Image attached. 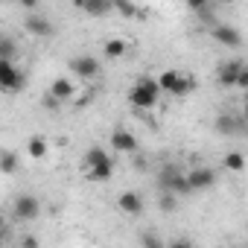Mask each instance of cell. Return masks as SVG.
<instances>
[{"label":"cell","instance_id":"cell-1","mask_svg":"<svg viewBox=\"0 0 248 248\" xmlns=\"http://www.w3.org/2000/svg\"><path fill=\"white\" fill-rule=\"evenodd\" d=\"M158 96H161V88H158V82H155L152 76H140V79L135 82V88L129 91L132 108H140V111L155 108V105H158Z\"/></svg>","mask_w":248,"mask_h":248},{"label":"cell","instance_id":"cell-2","mask_svg":"<svg viewBox=\"0 0 248 248\" xmlns=\"http://www.w3.org/2000/svg\"><path fill=\"white\" fill-rule=\"evenodd\" d=\"M155 181H158V187H161V190H172L178 199H184V196H190V193H193V190H190V184H187V175L181 172V167H178V164H164V167L158 170Z\"/></svg>","mask_w":248,"mask_h":248},{"label":"cell","instance_id":"cell-3","mask_svg":"<svg viewBox=\"0 0 248 248\" xmlns=\"http://www.w3.org/2000/svg\"><path fill=\"white\" fill-rule=\"evenodd\" d=\"M24 85H27V76L9 59H0V91L18 93V91H24Z\"/></svg>","mask_w":248,"mask_h":248},{"label":"cell","instance_id":"cell-4","mask_svg":"<svg viewBox=\"0 0 248 248\" xmlns=\"http://www.w3.org/2000/svg\"><path fill=\"white\" fill-rule=\"evenodd\" d=\"M12 213H15L18 222H32V219H38V213H41V202H38V196H32V193H21V196H15V202H12Z\"/></svg>","mask_w":248,"mask_h":248},{"label":"cell","instance_id":"cell-5","mask_svg":"<svg viewBox=\"0 0 248 248\" xmlns=\"http://www.w3.org/2000/svg\"><path fill=\"white\" fill-rule=\"evenodd\" d=\"M70 70H73V76L79 82H91V79L99 76V62L93 56H73L70 59Z\"/></svg>","mask_w":248,"mask_h":248},{"label":"cell","instance_id":"cell-6","mask_svg":"<svg viewBox=\"0 0 248 248\" xmlns=\"http://www.w3.org/2000/svg\"><path fill=\"white\" fill-rule=\"evenodd\" d=\"M24 30L35 38H53V32H56V27L47 21V15H38V9L24 18Z\"/></svg>","mask_w":248,"mask_h":248},{"label":"cell","instance_id":"cell-7","mask_svg":"<svg viewBox=\"0 0 248 248\" xmlns=\"http://www.w3.org/2000/svg\"><path fill=\"white\" fill-rule=\"evenodd\" d=\"M213 129L216 135H225V138H233V135H245V120L236 117V114H219L216 123H213Z\"/></svg>","mask_w":248,"mask_h":248},{"label":"cell","instance_id":"cell-8","mask_svg":"<svg viewBox=\"0 0 248 248\" xmlns=\"http://www.w3.org/2000/svg\"><path fill=\"white\" fill-rule=\"evenodd\" d=\"M184 175H187V184H190L193 193L210 190V187L216 184V172H213L210 167H196V170H190V172H184Z\"/></svg>","mask_w":248,"mask_h":248},{"label":"cell","instance_id":"cell-9","mask_svg":"<svg viewBox=\"0 0 248 248\" xmlns=\"http://www.w3.org/2000/svg\"><path fill=\"white\" fill-rule=\"evenodd\" d=\"M117 207L126 213V216H140L143 213V196L140 193H135V190H123L120 196H117Z\"/></svg>","mask_w":248,"mask_h":248},{"label":"cell","instance_id":"cell-10","mask_svg":"<svg viewBox=\"0 0 248 248\" xmlns=\"http://www.w3.org/2000/svg\"><path fill=\"white\" fill-rule=\"evenodd\" d=\"M111 149L114 152H123V155H135L138 152V138L126 129H114L111 132Z\"/></svg>","mask_w":248,"mask_h":248},{"label":"cell","instance_id":"cell-11","mask_svg":"<svg viewBox=\"0 0 248 248\" xmlns=\"http://www.w3.org/2000/svg\"><path fill=\"white\" fill-rule=\"evenodd\" d=\"M73 6H76V9H82V12H85V15H91V18H105V15H111V12H114L111 0H73Z\"/></svg>","mask_w":248,"mask_h":248},{"label":"cell","instance_id":"cell-12","mask_svg":"<svg viewBox=\"0 0 248 248\" xmlns=\"http://www.w3.org/2000/svg\"><path fill=\"white\" fill-rule=\"evenodd\" d=\"M213 41L216 44H222V47H242V35H239V30L236 27H228V24H219V27H213Z\"/></svg>","mask_w":248,"mask_h":248},{"label":"cell","instance_id":"cell-13","mask_svg":"<svg viewBox=\"0 0 248 248\" xmlns=\"http://www.w3.org/2000/svg\"><path fill=\"white\" fill-rule=\"evenodd\" d=\"M239 67H242V59H233V62L219 64V70H216V82H219L222 88H233V79H236Z\"/></svg>","mask_w":248,"mask_h":248},{"label":"cell","instance_id":"cell-14","mask_svg":"<svg viewBox=\"0 0 248 248\" xmlns=\"http://www.w3.org/2000/svg\"><path fill=\"white\" fill-rule=\"evenodd\" d=\"M111 178H114V161H111V158H105V161L88 167V181L102 184V181H111Z\"/></svg>","mask_w":248,"mask_h":248},{"label":"cell","instance_id":"cell-15","mask_svg":"<svg viewBox=\"0 0 248 248\" xmlns=\"http://www.w3.org/2000/svg\"><path fill=\"white\" fill-rule=\"evenodd\" d=\"M47 93H53L56 99H62V102H64V99H70V96L76 93V85H73L70 79H62V76H59V79H53V82H50V91H47Z\"/></svg>","mask_w":248,"mask_h":248},{"label":"cell","instance_id":"cell-16","mask_svg":"<svg viewBox=\"0 0 248 248\" xmlns=\"http://www.w3.org/2000/svg\"><path fill=\"white\" fill-rule=\"evenodd\" d=\"M21 170V161L12 149H0V172H6V175H15Z\"/></svg>","mask_w":248,"mask_h":248},{"label":"cell","instance_id":"cell-17","mask_svg":"<svg viewBox=\"0 0 248 248\" xmlns=\"http://www.w3.org/2000/svg\"><path fill=\"white\" fill-rule=\"evenodd\" d=\"M0 59H9V62L18 59V41L12 35H0Z\"/></svg>","mask_w":248,"mask_h":248},{"label":"cell","instance_id":"cell-18","mask_svg":"<svg viewBox=\"0 0 248 248\" xmlns=\"http://www.w3.org/2000/svg\"><path fill=\"white\" fill-rule=\"evenodd\" d=\"M105 59H120V56H126V41L123 38H108L105 47H102Z\"/></svg>","mask_w":248,"mask_h":248},{"label":"cell","instance_id":"cell-19","mask_svg":"<svg viewBox=\"0 0 248 248\" xmlns=\"http://www.w3.org/2000/svg\"><path fill=\"white\" fill-rule=\"evenodd\" d=\"M27 152H30V158H35V161L47 158V140H44V138H30V140H27Z\"/></svg>","mask_w":248,"mask_h":248},{"label":"cell","instance_id":"cell-20","mask_svg":"<svg viewBox=\"0 0 248 248\" xmlns=\"http://www.w3.org/2000/svg\"><path fill=\"white\" fill-rule=\"evenodd\" d=\"M158 207L164 213H175L178 210V196L172 190H161V199H158Z\"/></svg>","mask_w":248,"mask_h":248},{"label":"cell","instance_id":"cell-21","mask_svg":"<svg viewBox=\"0 0 248 248\" xmlns=\"http://www.w3.org/2000/svg\"><path fill=\"white\" fill-rule=\"evenodd\" d=\"M225 170L242 172V170H245V155H242V152H228V155H225Z\"/></svg>","mask_w":248,"mask_h":248},{"label":"cell","instance_id":"cell-22","mask_svg":"<svg viewBox=\"0 0 248 248\" xmlns=\"http://www.w3.org/2000/svg\"><path fill=\"white\" fill-rule=\"evenodd\" d=\"M111 6H114L123 18H135V15H138V6L132 3V0H111Z\"/></svg>","mask_w":248,"mask_h":248},{"label":"cell","instance_id":"cell-23","mask_svg":"<svg viewBox=\"0 0 248 248\" xmlns=\"http://www.w3.org/2000/svg\"><path fill=\"white\" fill-rule=\"evenodd\" d=\"M105 158H108V152H105L102 146H91V149L85 152V170L93 167V164H99V161H105Z\"/></svg>","mask_w":248,"mask_h":248},{"label":"cell","instance_id":"cell-24","mask_svg":"<svg viewBox=\"0 0 248 248\" xmlns=\"http://www.w3.org/2000/svg\"><path fill=\"white\" fill-rule=\"evenodd\" d=\"M140 245H146V248H161V245H164V239H161L158 233H152V231H146V233L140 236Z\"/></svg>","mask_w":248,"mask_h":248},{"label":"cell","instance_id":"cell-25","mask_svg":"<svg viewBox=\"0 0 248 248\" xmlns=\"http://www.w3.org/2000/svg\"><path fill=\"white\" fill-rule=\"evenodd\" d=\"M233 88H239V91L248 88V67H245V64L239 67V73H236V79H233Z\"/></svg>","mask_w":248,"mask_h":248},{"label":"cell","instance_id":"cell-26","mask_svg":"<svg viewBox=\"0 0 248 248\" xmlns=\"http://www.w3.org/2000/svg\"><path fill=\"white\" fill-rule=\"evenodd\" d=\"M44 108H47V111H59V108H62V99H56L53 93H47V96H44Z\"/></svg>","mask_w":248,"mask_h":248},{"label":"cell","instance_id":"cell-27","mask_svg":"<svg viewBox=\"0 0 248 248\" xmlns=\"http://www.w3.org/2000/svg\"><path fill=\"white\" fill-rule=\"evenodd\" d=\"M204 6H210V0H187V9H190V12H199V9H204Z\"/></svg>","mask_w":248,"mask_h":248},{"label":"cell","instance_id":"cell-28","mask_svg":"<svg viewBox=\"0 0 248 248\" xmlns=\"http://www.w3.org/2000/svg\"><path fill=\"white\" fill-rule=\"evenodd\" d=\"M18 3H21V6H24L27 12H35V9H38V3H41V0H18Z\"/></svg>","mask_w":248,"mask_h":248},{"label":"cell","instance_id":"cell-29","mask_svg":"<svg viewBox=\"0 0 248 248\" xmlns=\"http://www.w3.org/2000/svg\"><path fill=\"white\" fill-rule=\"evenodd\" d=\"M21 245H24V248H35V245H38V236H24Z\"/></svg>","mask_w":248,"mask_h":248},{"label":"cell","instance_id":"cell-30","mask_svg":"<svg viewBox=\"0 0 248 248\" xmlns=\"http://www.w3.org/2000/svg\"><path fill=\"white\" fill-rule=\"evenodd\" d=\"M172 248H190V239H175Z\"/></svg>","mask_w":248,"mask_h":248},{"label":"cell","instance_id":"cell-31","mask_svg":"<svg viewBox=\"0 0 248 248\" xmlns=\"http://www.w3.org/2000/svg\"><path fill=\"white\" fill-rule=\"evenodd\" d=\"M88 102H91V96H88V93H85V96H82V99H76V108H85V105H88Z\"/></svg>","mask_w":248,"mask_h":248},{"label":"cell","instance_id":"cell-32","mask_svg":"<svg viewBox=\"0 0 248 248\" xmlns=\"http://www.w3.org/2000/svg\"><path fill=\"white\" fill-rule=\"evenodd\" d=\"M0 231H6V216L0 213Z\"/></svg>","mask_w":248,"mask_h":248},{"label":"cell","instance_id":"cell-33","mask_svg":"<svg viewBox=\"0 0 248 248\" xmlns=\"http://www.w3.org/2000/svg\"><path fill=\"white\" fill-rule=\"evenodd\" d=\"M222 3H236V0H222Z\"/></svg>","mask_w":248,"mask_h":248},{"label":"cell","instance_id":"cell-34","mask_svg":"<svg viewBox=\"0 0 248 248\" xmlns=\"http://www.w3.org/2000/svg\"><path fill=\"white\" fill-rule=\"evenodd\" d=\"M3 236H6V231H0V239H3Z\"/></svg>","mask_w":248,"mask_h":248}]
</instances>
